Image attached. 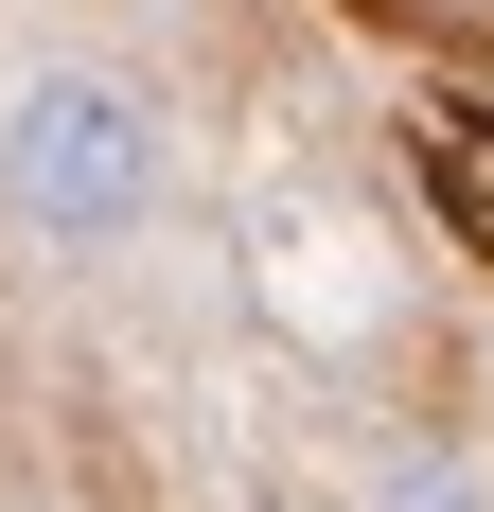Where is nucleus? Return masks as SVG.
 <instances>
[{"mask_svg": "<svg viewBox=\"0 0 494 512\" xmlns=\"http://www.w3.org/2000/svg\"><path fill=\"white\" fill-rule=\"evenodd\" d=\"M0 195L36 212L53 248L142 230V195H159V124H142V89H106V71H36V89L0 106Z\"/></svg>", "mask_w": 494, "mask_h": 512, "instance_id": "1", "label": "nucleus"}, {"mask_svg": "<svg viewBox=\"0 0 494 512\" xmlns=\"http://www.w3.org/2000/svg\"><path fill=\"white\" fill-rule=\"evenodd\" d=\"M424 195H442L459 248L494 265V106H424Z\"/></svg>", "mask_w": 494, "mask_h": 512, "instance_id": "2", "label": "nucleus"}]
</instances>
